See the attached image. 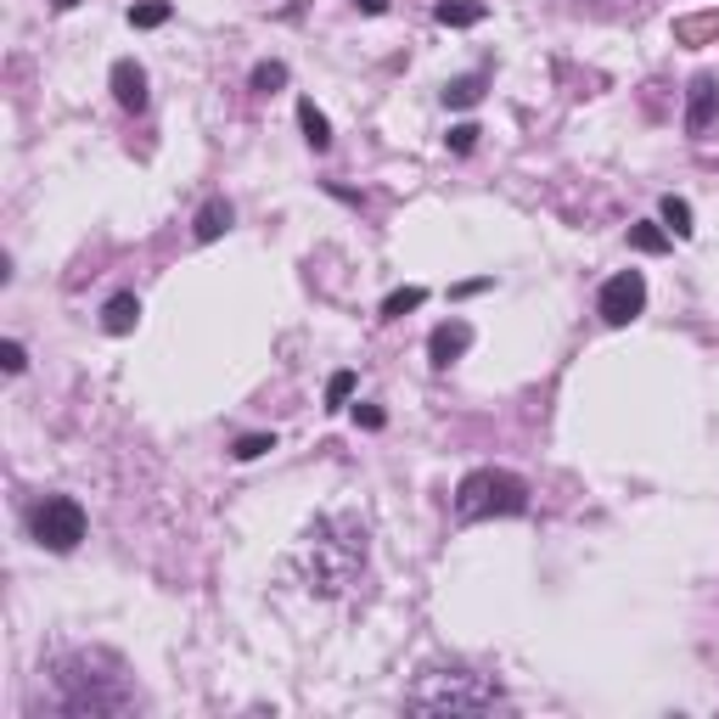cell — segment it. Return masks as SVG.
Returning a JSON list of instances; mask_svg holds the SVG:
<instances>
[{
    "label": "cell",
    "mask_w": 719,
    "mask_h": 719,
    "mask_svg": "<svg viewBox=\"0 0 719 719\" xmlns=\"http://www.w3.org/2000/svg\"><path fill=\"white\" fill-rule=\"evenodd\" d=\"M348 394H354V377H348V372H337V377L326 383V399H332V405H343Z\"/></svg>",
    "instance_id": "44dd1931"
},
{
    "label": "cell",
    "mask_w": 719,
    "mask_h": 719,
    "mask_svg": "<svg viewBox=\"0 0 719 719\" xmlns=\"http://www.w3.org/2000/svg\"><path fill=\"white\" fill-rule=\"evenodd\" d=\"M29 534H34V546H45V551H73L79 539H84V512H79V500L45 495V500L29 512Z\"/></svg>",
    "instance_id": "5b68a950"
},
{
    "label": "cell",
    "mask_w": 719,
    "mask_h": 719,
    "mask_svg": "<svg viewBox=\"0 0 719 719\" xmlns=\"http://www.w3.org/2000/svg\"><path fill=\"white\" fill-rule=\"evenodd\" d=\"M253 84H259V90H276V84H287V68H282V62H259V68H253Z\"/></svg>",
    "instance_id": "e0dca14e"
},
{
    "label": "cell",
    "mask_w": 719,
    "mask_h": 719,
    "mask_svg": "<svg viewBox=\"0 0 719 719\" xmlns=\"http://www.w3.org/2000/svg\"><path fill=\"white\" fill-rule=\"evenodd\" d=\"M264 449H270V438H264V433H253V438H242V444H236V456H242V462H253V456H264Z\"/></svg>",
    "instance_id": "7402d4cb"
},
{
    "label": "cell",
    "mask_w": 719,
    "mask_h": 719,
    "mask_svg": "<svg viewBox=\"0 0 719 719\" xmlns=\"http://www.w3.org/2000/svg\"><path fill=\"white\" fill-rule=\"evenodd\" d=\"M372 563V534L354 512H321L298 539H293V557H287V579L315 596V601H343L360 590Z\"/></svg>",
    "instance_id": "7a4b0ae2"
},
{
    "label": "cell",
    "mask_w": 719,
    "mask_h": 719,
    "mask_svg": "<svg viewBox=\"0 0 719 719\" xmlns=\"http://www.w3.org/2000/svg\"><path fill=\"white\" fill-rule=\"evenodd\" d=\"M113 97L124 113H141L146 108V73L135 62H113Z\"/></svg>",
    "instance_id": "52a82bcc"
},
{
    "label": "cell",
    "mask_w": 719,
    "mask_h": 719,
    "mask_svg": "<svg viewBox=\"0 0 719 719\" xmlns=\"http://www.w3.org/2000/svg\"><path fill=\"white\" fill-rule=\"evenodd\" d=\"M130 23H135V29H158V23H169V7H163V0H152V7H135Z\"/></svg>",
    "instance_id": "2e32d148"
},
{
    "label": "cell",
    "mask_w": 719,
    "mask_h": 719,
    "mask_svg": "<svg viewBox=\"0 0 719 719\" xmlns=\"http://www.w3.org/2000/svg\"><path fill=\"white\" fill-rule=\"evenodd\" d=\"M528 512V484L517 473L500 467H478L462 478L456 489V517L462 523H484V517H523Z\"/></svg>",
    "instance_id": "277c9868"
},
{
    "label": "cell",
    "mask_w": 719,
    "mask_h": 719,
    "mask_svg": "<svg viewBox=\"0 0 719 719\" xmlns=\"http://www.w3.org/2000/svg\"><path fill=\"white\" fill-rule=\"evenodd\" d=\"M629 242H636L641 253H664V247H669V236H664L658 225H636V231H629Z\"/></svg>",
    "instance_id": "9a60e30c"
},
{
    "label": "cell",
    "mask_w": 719,
    "mask_h": 719,
    "mask_svg": "<svg viewBox=\"0 0 719 719\" xmlns=\"http://www.w3.org/2000/svg\"><path fill=\"white\" fill-rule=\"evenodd\" d=\"M473 348V326L467 321H444L433 332V366H449V360H462Z\"/></svg>",
    "instance_id": "ba28073f"
},
{
    "label": "cell",
    "mask_w": 719,
    "mask_h": 719,
    "mask_svg": "<svg viewBox=\"0 0 719 719\" xmlns=\"http://www.w3.org/2000/svg\"><path fill=\"white\" fill-rule=\"evenodd\" d=\"M713 108H719V84H713V79H697V84H691V108H686V130L702 135V130L713 124Z\"/></svg>",
    "instance_id": "9c48e42d"
},
{
    "label": "cell",
    "mask_w": 719,
    "mask_h": 719,
    "mask_svg": "<svg viewBox=\"0 0 719 719\" xmlns=\"http://www.w3.org/2000/svg\"><path fill=\"white\" fill-rule=\"evenodd\" d=\"M601 321L607 326H629V321H636L641 310H647V276H641V270H618V276L601 287Z\"/></svg>",
    "instance_id": "8992f818"
},
{
    "label": "cell",
    "mask_w": 719,
    "mask_h": 719,
    "mask_svg": "<svg viewBox=\"0 0 719 719\" xmlns=\"http://www.w3.org/2000/svg\"><path fill=\"white\" fill-rule=\"evenodd\" d=\"M135 321H141V304H135L130 293H119V298L108 304V315H102V326H108L113 337H124V332H135Z\"/></svg>",
    "instance_id": "30bf717a"
},
{
    "label": "cell",
    "mask_w": 719,
    "mask_h": 719,
    "mask_svg": "<svg viewBox=\"0 0 719 719\" xmlns=\"http://www.w3.org/2000/svg\"><path fill=\"white\" fill-rule=\"evenodd\" d=\"M719 29V12H708V18H691V23H680V40H702V34H713Z\"/></svg>",
    "instance_id": "ffe728a7"
},
{
    "label": "cell",
    "mask_w": 719,
    "mask_h": 719,
    "mask_svg": "<svg viewBox=\"0 0 719 719\" xmlns=\"http://www.w3.org/2000/svg\"><path fill=\"white\" fill-rule=\"evenodd\" d=\"M664 225H669L675 236H691V209H686L680 198H669V203H664Z\"/></svg>",
    "instance_id": "5bb4252c"
},
{
    "label": "cell",
    "mask_w": 719,
    "mask_h": 719,
    "mask_svg": "<svg viewBox=\"0 0 719 719\" xmlns=\"http://www.w3.org/2000/svg\"><path fill=\"white\" fill-rule=\"evenodd\" d=\"M225 225H231V209H225V203H209V209L198 214V242H214Z\"/></svg>",
    "instance_id": "4fadbf2b"
},
{
    "label": "cell",
    "mask_w": 719,
    "mask_h": 719,
    "mask_svg": "<svg viewBox=\"0 0 719 719\" xmlns=\"http://www.w3.org/2000/svg\"><path fill=\"white\" fill-rule=\"evenodd\" d=\"M298 119H304V135H310V146H326V141H332V124H326V113H321L315 102H298Z\"/></svg>",
    "instance_id": "7c38bea8"
},
{
    "label": "cell",
    "mask_w": 719,
    "mask_h": 719,
    "mask_svg": "<svg viewBox=\"0 0 719 719\" xmlns=\"http://www.w3.org/2000/svg\"><path fill=\"white\" fill-rule=\"evenodd\" d=\"M51 7H57V12H68V7H79V0H51Z\"/></svg>",
    "instance_id": "484cf974"
},
{
    "label": "cell",
    "mask_w": 719,
    "mask_h": 719,
    "mask_svg": "<svg viewBox=\"0 0 719 719\" xmlns=\"http://www.w3.org/2000/svg\"><path fill=\"white\" fill-rule=\"evenodd\" d=\"M473 141H478L473 124H456V130H449V146H456V152H473Z\"/></svg>",
    "instance_id": "603a6c76"
},
{
    "label": "cell",
    "mask_w": 719,
    "mask_h": 719,
    "mask_svg": "<svg viewBox=\"0 0 719 719\" xmlns=\"http://www.w3.org/2000/svg\"><path fill=\"white\" fill-rule=\"evenodd\" d=\"M596 7H629V0H596Z\"/></svg>",
    "instance_id": "4316f807"
},
{
    "label": "cell",
    "mask_w": 719,
    "mask_h": 719,
    "mask_svg": "<svg viewBox=\"0 0 719 719\" xmlns=\"http://www.w3.org/2000/svg\"><path fill=\"white\" fill-rule=\"evenodd\" d=\"M40 675H45L40 680V708L62 713V719H113V713L141 708L135 675L108 647H73V652L51 658Z\"/></svg>",
    "instance_id": "6da1fadb"
},
{
    "label": "cell",
    "mask_w": 719,
    "mask_h": 719,
    "mask_svg": "<svg viewBox=\"0 0 719 719\" xmlns=\"http://www.w3.org/2000/svg\"><path fill=\"white\" fill-rule=\"evenodd\" d=\"M500 702H506L500 686L473 669H433L405 697V708H416V713H495Z\"/></svg>",
    "instance_id": "3957f363"
},
{
    "label": "cell",
    "mask_w": 719,
    "mask_h": 719,
    "mask_svg": "<svg viewBox=\"0 0 719 719\" xmlns=\"http://www.w3.org/2000/svg\"><path fill=\"white\" fill-rule=\"evenodd\" d=\"M360 7H366V12H388V0H360Z\"/></svg>",
    "instance_id": "d4e9b609"
},
{
    "label": "cell",
    "mask_w": 719,
    "mask_h": 719,
    "mask_svg": "<svg viewBox=\"0 0 719 719\" xmlns=\"http://www.w3.org/2000/svg\"><path fill=\"white\" fill-rule=\"evenodd\" d=\"M422 298H427L422 287H405V293H394V298H388V310H383V315H405V310H416Z\"/></svg>",
    "instance_id": "d6986e66"
},
{
    "label": "cell",
    "mask_w": 719,
    "mask_h": 719,
    "mask_svg": "<svg viewBox=\"0 0 719 719\" xmlns=\"http://www.w3.org/2000/svg\"><path fill=\"white\" fill-rule=\"evenodd\" d=\"M444 102H456V108H473V102H478V79H456V84L444 90Z\"/></svg>",
    "instance_id": "ac0fdd59"
},
{
    "label": "cell",
    "mask_w": 719,
    "mask_h": 719,
    "mask_svg": "<svg viewBox=\"0 0 719 719\" xmlns=\"http://www.w3.org/2000/svg\"><path fill=\"white\" fill-rule=\"evenodd\" d=\"M478 18H484L478 0H438V23H449V29H473Z\"/></svg>",
    "instance_id": "8fae6325"
},
{
    "label": "cell",
    "mask_w": 719,
    "mask_h": 719,
    "mask_svg": "<svg viewBox=\"0 0 719 719\" xmlns=\"http://www.w3.org/2000/svg\"><path fill=\"white\" fill-rule=\"evenodd\" d=\"M0 360H7V372H23V343H7V348H0Z\"/></svg>",
    "instance_id": "cb8c5ba5"
}]
</instances>
